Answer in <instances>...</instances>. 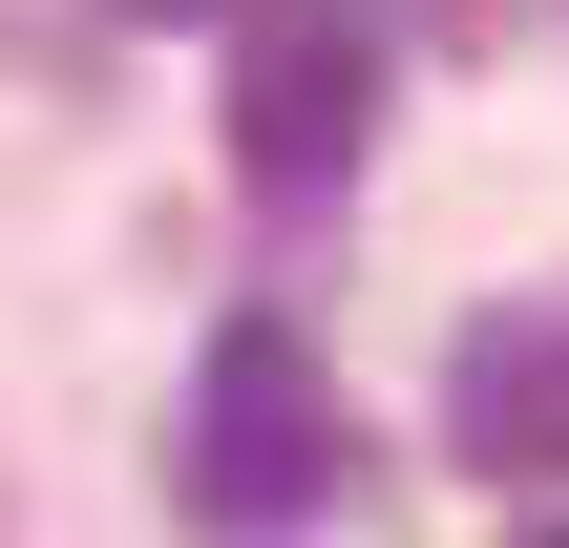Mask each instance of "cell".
<instances>
[{
	"instance_id": "6da1fadb",
	"label": "cell",
	"mask_w": 569,
	"mask_h": 548,
	"mask_svg": "<svg viewBox=\"0 0 569 548\" xmlns=\"http://www.w3.org/2000/svg\"><path fill=\"white\" fill-rule=\"evenodd\" d=\"M169 486H190V528H296V507L338 486V380H317L296 317H232V338L190 359V401H169Z\"/></svg>"
},
{
	"instance_id": "7a4b0ae2",
	"label": "cell",
	"mask_w": 569,
	"mask_h": 548,
	"mask_svg": "<svg viewBox=\"0 0 569 548\" xmlns=\"http://www.w3.org/2000/svg\"><path fill=\"white\" fill-rule=\"evenodd\" d=\"M359 148H380V42H359V0H253V42H232V169H253L274 211H317V190H359Z\"/></svg>"
},
{
	"instance_id": "3957f363",
	"label": "cell",
	"mask_w": 569,
	"mask_h": 548,
	"mask_svg": "<svg viewBox=\"0 0 569 548\" xmlns=\"http://www.w3.org/2000/svg\"><path fill=\"white\" fill-rule=\"evenodd\" d=\"M443 422H465V465H549L569 486V317H465Z\"/></svg>"
},
{
	"instance_id": "277c9868",
	"label": "cell",
	"mask_w": 569,
	"mask_h": 548,
	"mask_svg": "<svg viewBox=\"0 0 569 548\" xmlns=\"http://www.w3.org/2000/svg\"><path fill=\"white\" fill-rule=\"evenodd\" d=\"M422 21H443V42H486V21H507V0H422Z\"/></svg>"
},
{
	"instance_id": "5b68a950",
	"label": "cell",
	"mask_w": 569,
	"mask_h": 548,
	"mask_svg": "<svg viewBox=\"0 0 569 548\" xmlns=\"http://www.w3.org/2000/svg\"><path fill=\"white\" fill-rule=\"evenodd\" d=\"M127 21H211V0H127Z\"/></svg>"
},
{
	"instance_id": "8992f818",
	"label": "cell",
	"mask_w": 569,
	"mask_h": 548,
	"mask_svg": "<svg viewBox=\"0 0 569 548\" xmlns=\"http://www.w3.org/2000/svg\"><path fill=\"white\" fill-rule=\"evenodd\" d=\"M549 548H569V528H549Z\"/></svg>"
}]
</instances>
